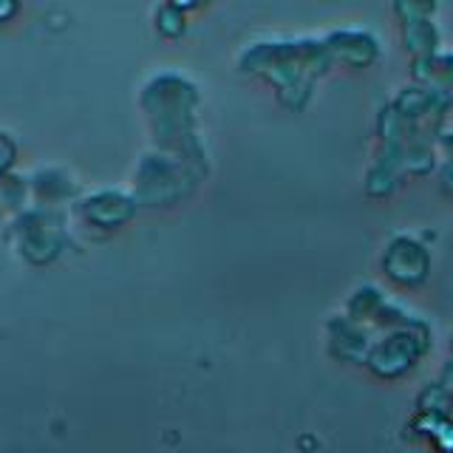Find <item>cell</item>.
Returning <instances> with one entry per match:
<instances>
[{"mask_svg": "<svg viewBox=\"0 0 453 453\" xmlns=\"http://www.w3.org/2000/svg\"><path fill=\"white\" fill-rule=\"evenodd\" d=\"M411 74H414L417 85L453 94V54L436 51L431 57H417L414 68H411Z\"/></svg>", "mask_w": 453, "mask_h": 453, "instance_id": "5", "label": "cell"}, {"mask_svg": "<svg viewBox=\"0 0 453 453\" xmlns=\"http://www.w3.org/2000/svg\"><path fill=\"white\" fill-rule=\"evenodd\" d=\"M23 224L20 233H23V241H20V252L26 255L28 261L35 264H46L51 261L57 250H60V235H57L49 224H42V212H32V216H23Z\"/></svg>", "mask_w": 453, "mask_h": 453, "instance_id": "4", "label": "cell"}, {"mask_svg": "<svg viewBox=\"0 0 453 453\" xmlns=\"http://www.w3.org/2000/svg\"><path fill=\"white\" fill-rule=\"evenodd\" d=\"M18 9H20L18 0H0V23L12 20L14 14H18Z\"/></svg>", "mask_w": 453, "mask_h": 453, "instance_id": "11", "label": "cell"}, {"mask_svg": "<svg viewBox=\"0 0 453 453\" xmlns=\"http://www.w3.org/2000/svg\"><path fill=\"white\" fill-rule=\"evenodd\" d=\"M439 148H442L445 159H448V162H453V131H448V134L439 136Z\"/></svg>", "mask_w": 453, "mask_h": 453, "instance_id": "13", "label": "cell"}, {"mask_svg": "<svg viewBox=\"0 0 453 453\" xmlns=\"http://www.w3.org/2000/svg\"><path fill=\"white\" fill-rule=\"evenodd\" d=\"M439 42H442V35L434 20H411L403 23V46L405 51H411V57H431L439 51Z\"/></svg>", "mask_w": 453, "mask_h": 453, "instance_id": "7", "label": "cell"}, {"mask_svg": "<svg viewBox=\"0 0 453 453\" xmlns=\"http://www.w3.org/2000/svg\"><path fill=\"white\" fill-rule=\"evenodd\" d=\"M332 63H343L349 68H368L380 57V40L363 28H340L323 40Z\"/></svg>", "mask_w": 453, "mask_h": 453, "instance_id": "1", "label": "cell"}, {"mask_svg": "<svg viewBox=\"0 0 453 453\" xmlns=\"http://www.w3.org/2000/svg\"><path fill=\"white\" fill-rule=\"evenodd\" d=\"M156 28H159V35L165 37H181L188 32V12L167 0V4L156 9Z\"/></svg>", "mask_w": 453, "mask_h": 453, "instance_id": "8", "label": "cell"}, {"mask_svg": "<svg viewBox=\"0 0 453 453\" xmlns=\"http://www.w3.org/2000/svg\"><path fill=\"white\" fill-rule=\"evenodd\" d=\"M80 212L88 224L103 226V230H113V226L125 224L136 212V198L119 190H96L82 198Z\"/></svg>", "mask_w": 453, "mask_h": 453, "instance_id": "2", "label": "cell"}, {"mask_svg": "<svg viewBox=\"0 0 453 453\" xmlns=\"http://www.w3.org/2000/svg\"><path fill=\"white\" fill-rule=\"evenodd\" d=\"M14 159H18V145L6 131H0V181L12 173Z\"/></svg>", "mask_w": 453, "mask_h": 453, "instance_id": "10", "label": "cell"}, {"mask_svg": "<svg viewBox=\"0 0 453 453\" xmlns=\"http://www.w3.org/2000/svg\"><path fill=\"white\" fill-rule=\"evenodd\" d=\"M0 210H4V202H0Z\"/></svg>", "mask_w": 453, "mask_h": 453, "instance_id": "15", "label": "cell"}, {"mask_svg": "<svg viewBox=\"0 0 453 453\" xmlns=\"http://www.w3.org/2000/svg\"><path fill=\"white\" fill-rule=\"evenodd\" d=\"M439 0H394V14L400 23L411 20H434Z\"/></svg>", "mask_w": 453, "mask_h": 453, "instance_id": "9", "label": "cell"}, {"mask_svg": "<svg viewBox=\"0 0 453 453\" xmlns=\"http://www.w3.org/2000/svg\"><path fill=\"white\" fill-rule=\"evenodd\" d=\"M28 188H32V196L37 198V202L42 204H57V202H65V198H71L77 193L74 181L68 179L65 170L60 167H42L37 170V173L32 176V181H28Z\"/></svg>", "mask_w": 453, "mask_h": 453, "instance_id": "6", "label": "cell"}, {"mask_svg": "<svg viewBox=\"0 0 453 453\" xmlns=\"http://www.w3.org/2000/svg\"><path fill=\"white\" fill-rule=\"evenodd\" d=\"M170 4H173V6H179V9H184V12H188V9H196L198 4H202V0H170Z\"/></svg>", "mask_w": 453, "mask_h": 453, "instance_id": "14", "label": "cell"}, {"mask_svg": "<svg viewBox=\"0 0 453 453\" xmlns=\"http://www.w3.org/2000/svg\"><path fill=\"white\" fill-rule=\"evenodd\" d=\"M439 179H442V190L453 196V162H445L439 170Z\"/></svg>", "mask_w": 453, "mask_h": 453, "instance_id": "12", "label": "cell"}, {"mask_svg": "<svg viewBox=\"0 0 453 453\" xmlns=\"http://www.w3.org/2000/svg\"><path fill=\"white\" fill-rule=\"evenodd\" d=\"M386 269L388 275L403 280V283H417L428 273V252L422 244H417L414 238H394L388 255H386Z\"/></svg>", "mask_w": 453, "mask_h": 453, "instance_id": "3", "label": "cell"}]
</instances>
